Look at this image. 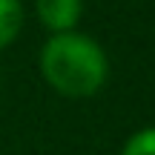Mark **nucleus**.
<instances>
[{
  "instance_id": "f257e3e1",
  "label": "nucleus",
  "mask_w": 155,
  "mask_h": 155,
  "mask_svg": "<svg viewBox=\"0 0 155 155\" xmlns=\"http://www.w3.org/2000/svg\"><path fill=\"white\" fill-rule=\"evenodd\" d=\"M40 75L63 98H92L109 81V58L104 46L83 32L52 35L40 49Z\"/></svg>"
},
{
  "instance_id": "f03ea898",
  "label": "nucleus",
  "mask_w": 155,
  "mask_h": 155,
  "mask_svg": "<svg viewBox=\"0 0 155 155\" xmlns=\"http://www.w3.org/2000/svg\"><path fill=\"white\" fill-rule=\"evenodd\" d=\"M35 12L43 29L52 35L75 32L83 17V0H35Z\"/></svg>"
},
{
  "instance_id": "7ed1b4c3",
  "label": "nucleus",
  "mask_w": 155,
  "mask_h": 155,
  "mask_svg": "<svg viewBox=\"0 0 155 155\" xmlns=\"http://www.w3.org/2000/svg\"><path fill=\"white\" fill-rule=\"evenodd\" d=\"M23 29V3L20 0H0V52L9 49Z\"/></svg>"
},
{
  "instance_id": "20e7f679",
  "label": "nucleus",
  "mask_w": 155,
  "mask_h": 155,
  "mask_svg": "<svg viewBox=\"0 0 155 155\" xmlns=\"http://www.w3.org/2000/svg\"><path fill=\"white\" fill-rule=\"evenodd\" d=\"M121 155H155V127H144L132 132L124 144Z\"/></svg>"
}]
</instances>
